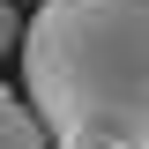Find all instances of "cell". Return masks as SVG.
Returning a JSON list of instances; mask_svg holds the SVG:
<instances>
[{"instance_id": "cell-3", "label": "cell", "mask_w": 149, "mask_h": 149, "mask_svg": "<svg viewBox=\"0 0 149 149\" xmlns=\"http://www.w3.org/2000/svg\"><path fill=\"white\" fill-rule=\"evenodd\" d=\"M22 45V15H15V0H0V60H15Z\"/></svg>"}, {"instance_id": "cell-2", "label": "cell", "mask_w": 149, "mask_h": 149, "mask_svg": "<svg viewBox=\"0 0 149 149\" xmlns=\"http://www.w3.org/2000/svg\"><path fill=\"white\" fill-rule=\"evenodd\" d=\"M0 149H52L45 127H37V112L22 104L15 90H0Z\"/></svg>"}, {"instance_id": "cell-1", "label": "cell", "mask_w": 149, "mask_h": 149, "mask_svg": "<svg viewBox=\"0 0 149 149\" xmlns=\"http://www.w3.org/2000/svg\"><path fill=\"white\" fill-rule=\"evenodd\" d=\"M22 104L52 149H149V0H45L22 22Z\"/></svg>"}]
</instances>
